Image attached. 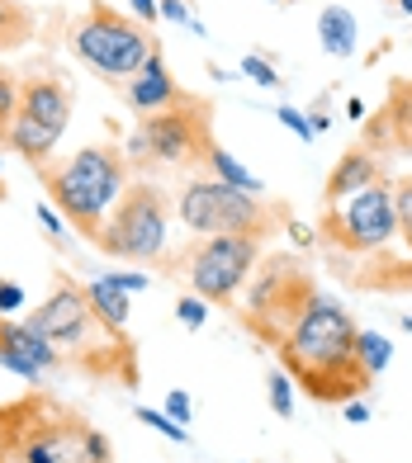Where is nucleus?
<instances>
[{
	"mask_svg": "<svg viewBox=\"0 0 412 463\" xmlns=\"http://www.w3.org/2000/svg\"><path fill=\"white\" fill-rule=\"evenodd\" d=\"M43 341L57 350V360L76 369L81 378L95 383H119V388H138L142 383V364H138V341L123 326L100 322V312L86 298V284H76L67 269L53 275V293L24 317Z\"/></svg>",
	"mask_w": 412,
	"mask_h": 463,
	"instance_id": "f257e3e1",
	"label": "nucleus"
},
{
	"mask_svg": "<svg viewBox=\"0 0 412 463\" xmlns=\"http://www.w3.org/2000/svg\"><path fill=\"white\" fill-rule=\"evenodd\" d=\"M356 335H360V326L351 317V307L318 293L313 307L284 331V341L275 345V360L313 402H356L375 383L360 369Z\"/></svg>",
	"mask_w": 412,
	"mask_h": 463,
	"instance_id": "f03ea898",
	"label": "nucleus"
},
{
	"mask_svg": "<svg viewBox=\"0 0 412 463\" xmlns=\"http://www.w3.org/2000/svg\"><path fill=\"white\" fill-rule=\"evenodd\" d=\"M0 463H114L105 430L53 392L0 402Z\"/></svg>",
	"mask_w": 412,
	"mask_h": 463,
	"instance_id": "7ed1b4c3",
	"label": "nucleus"
},
{
	"mask_svg": "<svg viewBox=\"0 0 412 463\" xmlns=\"http://www.w3.org/2000/svg\"><path fill=\"white\" fill-rule=\"evenodd\" d=\"M38 184H43L48 203L62 213V222L76 227V237L95 241L110 208L129 189V156L114 142H95V146H81L67 161H43L38 165Z\"/></svg>",
	"mask_w": 412,
	"mask_h": 463,
	"instance_id": "20e7f679",
	"label": "nucleus"
},
{
	"mask_svg": "<svg viewBox=\"0 0 412 463\" xmlns=\"http://www.w3.org/2000/svg\"><path fill=\"white\" fill-rule=\"evenodd\" d=\"M176 218L195 237H252L261 246L294 222L290 203L265 199V194H246V189H233L214 175H190L180 184Z\"/></svg>",
	"mask_w": 412,
	"mask_h": 463,
	"instance_id": "39448f33",
	"label": "nucleus"
},
{
	"mask_svg": "<svg viewBox=\"0 0 412 463\" xmlns=\"http://www.w3.org/2000/svg\"><path fill=\"white\" fill-rule=\"evenodd\" d=\"M318 298V279L299 256H261L252 279L242 284V303H237V322L246 335H256L261 345H280Z\"/></svg>",
	"mask_w": 412,
	"mask_h": 463,
	"instance_id": "423d86ee",
	"label": "nucleus"
},
{
	"mask_svg": "<svg viewBox=\"0 0 412 463\" xmlns=\"http://www.w3.org/2000/svg\"><path fill=\"white\" fill-rule=\"evenodd\" d=\"M214 146V104L185 90L171 109L138 114L123 156L129 165H204Z\"/></svg>",
	"mask_w": 412,
	"mask_h": 463,
	"instance_id": "0eeeda50",
	"label": "nucleus"
},
{
	"mask_svg": "<svg viewBox=\"0 0 412 463\" xmlns=\"http://www.w3.org/2000/svg\"><path fill=\"white\" fill-rule=\"evenodd\" d=\"M67 48H72L76 61H86L95 76H105L114 86V80L138 76V67L157 52V38H152L148 24L119 14L114 5H105V0H91L86 14L72 19Z\"/></svg>",
	"mask_w": 412,
	"mask_h": 463,
	"instance_id": "6e6552de",
	"label": "nucleus"
},
{
	"mask_svg": "<svg viewBox=\"0 0 412 463\" xmlns=\"http://www.w3.org/2000/svg\"><path fill=\"white\" fill-rule=\"evenodd\" d=\"M72 114H76L72 86L53 67H34L29 76H19V104H14V123H10L5 146L38 171V165L57 152Z\"/></svg>",
	"mask_w": 412,
	"mask_h": 463,
	"instance_id": "1a4fd4ad",
	"label": "nucleus"
},
{
	"mask_svg": "<svg viewBox=\"0 0 412 463\" xmlns=\"http://www.w3.org/2000/svg\"><path fill=\"white\" fill-rule=\"evenodd\" d=\"M167 232H171V199L157 180H129V189L119 194L110 208L105 227H100L95 246L114 260H133V265H152L167 250Z\"/></svg>",
	"mask_w": 412,
	"mask_h": 463,
	"instance_id": "9d476101",
	"label": "nucleus"
},
{
	"mask_svg": "<svg viewBox=\"0 0 412 463\" xmlns=\"http://www.w3.org/2000/svg\"><path fill=\"white\" fill-rule=\"evenodd\" d=\"M318 241L332 250V256H379L398 241V218H394V184H365L360 194L341 199L332 208H322V222L313 227Z\"/></svg>",
	"mask_w": 412,
	"mask_h": 463,
	"instance_id": "9b49d317",
	"label": "nucleus"
},
{
	"mask_svg": "<svg viewBox=\"0 0 412 463\" xmlns=\"http://www.w3.org/2000/svg\"><path fill=\"white\" fill-rule=\"evenodd\" d=\"M256 260L261 241L252 237H195V246H185V256L176 260V275H185L190 293H199L209 307H233Z\"/></svg>",
	"mask_w": 412,
	"mask_h": 463,
	"instance_id": "f8f14e48",
	"label": "nucleus"
},
{
	"mask_svg": "<svg viewBox=\"0 0 412 463\" xmlns=\"http://www.w3.org/2000/svg\"><path fill=\"white\" fill-rule=\"evenodd\" d=\"M0 369L19 373L24 383H38L43 373L62 369V360H57V350H53L29 322L0 317Z\"/></svg>",
	"mask_w": 412,
	"mask_h": 463,
	"instance_id": "ddd939ff",
	"label": "nucleus"
},
{
	"mask_svg": "<svg viewBox=\"0 0 412 463\" xmlns=\"http://www.w3.org/2000/svg\"><path fill=\"white\" fill-rule=\"evenodd\" d=\"M180 95H185V90H180V80L171 76V67H167V57H161V48H157L148 61H142L138 76L123 80V99H129V109H133V114L171 109Z\"/></svg>",
	"mask_w": 412,
	"mask_h": 463,
	"instance_id": "4468645a",
	"label": "nucleus"
},
{
	"mask_svg": "<svg viewBox=\"0 0 412 463\" xmlns=\"http://www.w3.org/2000/svg\"><path fill=\"white\" fill-rule=\"evenodd\" d=\"M369 142H375L379 152L412 156V80H398V86L388 90L379 123H369Z\"/></svg>",
	"mask_w": 412,
	"mask_h": 463,
	"instance_id": "2eb2a0df",
	"label": "nucleus"
},
{
	"mask_svg": "<svg viewBox=\"0 0 412 463\" xmlns=\"http://www.w3.org/2000/svg\"><path fill=\"white\" fill-rule=\"evenodd\" d=\"M379 180H384L379 156H369L365 146H356V152H346V156L332 165V175H327V184H322V208L351 199V194H360L365 184H379Z\"/></svg>",
	"mask_w": 412,
	"mask_h": 463,
	"instance_id": "dca6fc26",
	"label": "nucleus"
},
{
	"mask_svg": "<svg viewBox=\"0 0 412 463\" xmlns=\"http://www.w3.org/2000/svg\"><path fill=\"white\" fill-rule=\"evenodd\" d=\"M318 38L332 57H356V43H360V29H356V14L346 5H327L318 14Z\"/></svg>",
	"mask_w": 412,
	"mask_h": 463,
	"instance_id": "f3484780",
	"label": "nucleus"
},
{
	"mask_svg": "<svg viewBox=\"0 0 412 463\" xmlns=\"http://www.w3.org/2000/svg\"><path fill=\"white\" fill-rule=\"evenodd\" d=\"M204 175H214V180H223V184H233V189H246V194H265V184L246 171V165L228 152V146H209V152H204Z\"/></svg>",
	"mask_w": 412,
	"mask_h": 463,
	"instance_id": "a211bd4d",
	"label": "nucleus"
},
{
	"mask_svg": "<svg viewBox=\"0 0 412 463\" xmlns=\"http://www.w3.org/2000/svg\"><path fill=\"white\" fill-rule=\"evenodd\" d=\"M86 298H91V307L100 312V322L129 331V317H133V298H129V293H119L114 284H105V279L95 275V279L86 284Z\"/></svg>",
	"mask_w": 412,
	"mask_h": 463,
	"instance_id": "6ab92c4d",
	"label": "nucleus"
},
{
	"mask_svg": "<svg viewBox=\"0 0 412 463\" xmlns=\"http://www.w3.org/2000/svg\"><path fill=\"white\" fill-rule=\"evenodd\" d=\"M34 29H38V19L19 5V0H0V52H14V48L34 43Z\"/></svg>",
	"mask_w": 412,
	"mask_h": 463,
	"instance_id": "aec40b11",
	"label": "nucleus"
},
{
	"mask_svg": "<svg viewBox=\"0 0 412 463\" xmlns=\"http://www.w3.org/2000/svg\"><path fill=\"white\" fill-rule=\"evenodd\" d=\"M356 354H360V369H365L369 378H379L388 364H394V341H388V335H379V331H360V335H356Z\"/></svg>",
	"mask_w": 412,
	"mask_h": 463,
	"instance_id": "412c9836",
	"label": "nucleus"
},
{
	"mask_svg": "<svg viewBox=\"0 0 412 463\" xmlns=\"http://www.w3.org/2000/svg\"><path fill=\"white\" fill-rule=\"evenodd\" d=\"M265 402H271V411H275L280 420L294 416V378L284 373V369H275L271 378H265Z\"/></svg>",
	"mask_w": 412,
	"mask_h": 463,
	"instance_id": "4be33fe9",
	"label": "nucleus"
},
{
	"mask_svg": "<svg viewBox=\"0 0 412 463\" xmlns=\"http://www.w3.org/2000/svg\"><path fill=\"white\" fill-rule=\"evenodd\" d=\"M133 416L142 420L148 430H157V435H167L171 445H185L190 439V426H176V420L167 416V411H157V407H133Z\"/></svg>",
	"mask_w": 412,
	"mask_h": 463,
	"instance_id": "5701e85b",
	"label": "nucleus"
},
{
	"mask_svg": "<svg viewBox=\"0 0 412 463\" xmlns=\"http://www.w3.org/2000/svg\"><path fill=\"white\" fill-rule=\"evenodd\" d=\"M14 104H19V76L10 67H0V146H5V137H10Z\"/></svg>",
	"mask_w": 412,
	"mask_h": 463,
	"instance_id": "b1692460",
	"label": "nucleus"
},
{
	"mask_svg": "<svg viewBox=\"0 0 412 463\" xmlns=\"http://www.w3.org/2000/svg\"><path fill=\"white\" fill-rule=\"evenodd\" d=\"M394 218H398V241L407 246V256H412V175L394 184Z\"/></svg>",
	"mask_w": 412,
	"mask_h": 463,
	"instance_id": "393cba45",
	"label": "nucleus"
},
{
	"mask_svg": "<svg viewBox=\"0 0 412 463\" xmlns=\"http://www.w3.org/2000/svg\"><path fill=\"white\" fill-rule=\"evenodd\" d=\"M176 322L190 326V331H199L204 322H209V303H204L199 293H185V298L176 303Z\"/></svg>",
	"mask_w": 412,
	"mask_h": 463,
	"instance_id": "a878e982",
	"label": "nucleus"
},
{
	"mask_svg": "<svg viewBox=\"0 0 412 463\" xmlns=\"http://www.w3.org/2000/svg\"><path fill=\"white\" fill-rule=\"evenodd\" d=\"M275 118H280V123H284V128H290L294 137H303V142H313V137H318V128H313V114H299L294 104H280Z\"/></svg>",
	"mask_w": 412,
	"mask_h": 463,
	"instance_id": "bb28decb",
	"label": "nucleus"
},
{
	"mask_svg": "<svg viewBox=\"0 0 412 463\" xmlns=\"http://www.w3.org/2000/svg\"><path fill=\"white\" fill-rule=\"evenodd\" d=\"M242 71L252 76L256 86H265V90H271V86H284V80H280V71H275L265 57H256V52H252V57H242Z\"/></svg>",
	"mask_w": 412,
	"mask_h": 463,
	"instance_id": "cd10ccee",
	"label": "nucleus"
},
{
	"mask_svg": "<svg viewBox=\"0 0 412 463\" xmlns=\"http://www.w3.org/2000/svg\"><path fill=\"white\" fill-rule=\"evenodd\" d=\"M100 279H105V284H114L119 293H129V298L152 284V275H129V269H110V275H100Z\"/></svg>",
	"mask_w": 412,
	"mask_h": 463,
	"instance_id": "c85d7f7f",
	"label": "nucleus"
},
{
	"mask_svg": "<svg viewBox=\"0 0 412 463\" xmlns=\"http://www.w3.org/2000/svg\"><path fill=\"white\" fill-rule=\"evenodd\" d=\"M34 213H38V222H43V227H48V237H53L57 246H62V241H67V222H62V213H57V208H53V203H38V208H34Z\"/></svg>",
	"mask_w": 412,
	"mask_h": 463,
	"instance_id": "c756f323",
	"label": "nucleus"
},
{
	"mask_svg": "<svg viewBox=\"0 0 412 463\" xmlns=\"http://www.w3.org/2000/svg\"><path fill=\"white\" fill-rule=\"evenodd\" d=\"M19 307H24V288L14 279H0V317H14Z\"/></svg>",
	"mask_w": 412,
	"mask_h": 463,
	"instance_id": "7c9ffc66",
	"label": "nucleus"
},
{
	"mask_svg": "<svg viewBox=\"0 0 412 463\" xmlns=\"http://www.w3.org/2000/svg\"><path fill=\"white\" fill-rule=\"evenodd\" d=\"M167 416L176 420V426H190V416H195L190 392H167Z\"/></svg>",
	"mask_w": 412,
	"mask_h": 463,
	"instance_id": "2f4dec72",
	"label": "nucleus"
},
{
	"mask_svg": "<svg viewBox=\"0 0 412 463\" xmlns=\"http://www.w3.org/2000/svg\"><path fill=\"white\" fill-rule=\"evenodd\" d=\"M129 5H133V14H138V24H157V19H161V0H129Z\"/></svg>",
	"mask_w": 412,
	"mask_h": 463,
	"instance_id": "473e14b6",
	"label": "nucleus"
},
{
	"mask_svg": "<svg viewBox=\"0 0 412 463\" xmlns=\"http://www.w3.org/2000/svg\"><path fill=\"white\" fill-rule=\"evenodd\" d=\"M161 19H176V24H195L190 10H185L180 0H161Z\"/></svg>",
	"mask_w": 412,
	"mask_h": 463,
	"instance_id": "72a5a7b5",
	"label": "nucleus"
},
{
	"mask_svg": "<svg viewBox=\"0 0 412 463\" xmlns=\"http://www.w3.org/2000/svg\"><path fill=\"white\" fill-rule=\"evenodd\" d=\"M284 232H290V237H294L299 246H313V241H318V232H313V227H303V222H290Z\"/></svg>",
	"mask_w": 412,
	"mask_h": 463,
	"instance_id": "f704fd0d",
	"label": "nucleus"
},
{
	"mask_svg": "<svg viewBox=\"0 0 412 463\" xmlns=\"http://www.w3.org/2000/svg\"><path fill=\"white\" fill-rule=\"evenodd\" d=\"M341 416L351 420V426H365V420H369V411H365L360 402H341Z\"/></svg>",
	"mask_w": 412,
	"mask_h": 463,
	"instance_id": "c9c22d12",
	"label": "nucleus"
},
{
	"mask_svg": "<svg viewBox=\"0 0 412 463\" xmlns=\"http://www.w3.org/2000/svg\"><path fill=\"white\" fill-rule=\"evenodd\" d=\"M346 118H365V99H346Z\"/></svg>",
	"mask_w": 412,
	"mask_h": 463,
	"instance_id": "e433bc0d",
	"label": "nucleus"
},
{
	"mask_svg": "<svg viewBox=\"0 0 412 463\" xmlns=\"http://www.w3.org/2000/svg\"><path fill=\"white\" fill-rule=\"evenodd\" d=\"M398 10H403V14H412V0H398Z\"/></svg>",
	"mask_w": 412,
	"mask_h": 463,
	"instance_id": "4c0bfd02",
	"label": "nucleus"
},
{
	"mask_svg": "<svg viewBox=\"0 0 412 463\" xmlns=\"http://www.w3.org/2000/svg\"><path fill=\"white\" fill-rule=\"evenodd\" d=\"M275 5H290V0H275Z\"/></svg>",
	"mask_w": 412,
	"mask_h": 463,
	"instance_id": "58836bf2",
	"label": "nucleus"
}]
</instances>
